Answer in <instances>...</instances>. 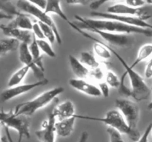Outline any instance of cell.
<instances>
[{
	"label": "cell",
	"instance_id": "cell-7",
	"mask_svg": "<svg viewBox=\"0 0 152 142\" xmlns=\"http://www.w3.org/2000/svg\"><path fill=\"white\" fill-rule=\"evenodd\" d=\"M115 105L128 125L133 130H137L140 114L137 104L127 99H117L115 101Z\"/></svg>",
	"mask_w": 152,
	"mask_h": 142
},
{
	"label": "cell",
	"instance_id": "cell-40",
	"mask_svg": "<svg viewBox=\"0 0 152 142\" xmlns=\"http://www.w3.org/2000/svg\"><path fill=\"white\" fill-rule=\"evenodd\" d=\"M31 2L42 10H45L48 4V1H31Z\"/></svg>",
	"mask_w": 152,
	"mask_h": 142
},
{
	"label": "cell",
	"instance_id": "cell-22",
	"mask_svg": "<svg viewBox=\"0 0 152 142\" xmlns=\"http://www.w3.org/2000/svg\"><path fill=\"white\" fill-rule=\"evenodd\" d=\"M80 61L90 70L102 66L100 62L96 59L95 55L88 51H83L80 53Z\"/></svg>",
	"mask_w": 152,
	"mask_h": 142
},
{
	"label": "cell",
	"instance_id": "cell-17",
	"mask_svg": "<svg viewBox=\"0 0 152 142\" xmlns=\"http://www.w3.org/2000/svg\"><path fill=\"white\" fill-rule=\"evenodd\" d=\"M68 59H69V63L71 70L73 71L74 75L77 77V78L86 79V78H89L90 70L87 67L85 66L80 62V59H77L73 55H69L68 56Z\"/></svg>",
	"mask_w": 152,
	"mask_h": 142
},
{
	"label": "cell",
	"instance_id": "cell-27",
	"mask_svg": "<svg viewBox=\"0 0 152 142\" xmlns=\"http://www.w3.org/2000/svg\"><path fill=\"white\" fill-rule=\"evenodd\" d=\"M37 44L39 47L40 50L42 51L45 54L47 55L50 58H55L56 56V53L53 50V47L50 44L48 41L45 39H37Z\"/></svg>",
	"mask_w": 152,
	"mask_h": 142
},
{
	"label": "cell",
	"instance_id": "cell-15",
	"mask_svg": "<svg viewBox=\"0 0 152 142\" xmlns=\"http://www.w3.org/2000/svg\"><path fill=\"white\" fill-rule=\"evenodd\" d=\"M0 29L3 33L8 38H14L20 43H25L29 45L33 41L34 34L31 30L16 29V28H8L7 25H0Z\"/></svg>",
	"mask_w": 152,
	"mask_h": 142
},
{
	"label": "cell",
	"instance_id": "cell-28",
	"mask_svg": "<svg viewBox=\"0 0 152 142\" xmlns=\"http://www.w3.org/2000/svg\"><path fill=\"white\" fill-rule=\"evenodd\" d=\"M105 81L110 87L118 89L120 84V78L114 72L111 70H106L105 72Z\"/></svg>",
	"mask_w": 152,
	"mask_h": 142
},
{
	"label": "cell",
	"instance_id": "cell-43",
	"mask_svg": "<svg viewBox=\"0 0 152 142\" xmlns=\"http://www.w3.org/2000/svg\"><path fill=\"white\" fill-rule=\"evenodd\" d=\"M4 130H5V135H6V137H7V140H8L9 142H14L13 141V138H12L11 137V135H10V130H9V128H7V127H4Z\"/></svg>",
	"mask_w": 152,
	"mask_h": 142
},
{
	"label": "cell",
	"instance_id": "cell-8",
	"mask_svg": "<svg viewBox=\"0 0 152 142\" xmlns=\"http://www.w3.org/2000/svg\"><path fill=\"white\" fill-rule=\"evenodd\" d=\"M90 16H91L92 18L111 19V20L117 21V22H121V23L123 24L131 25V26H134V27H137V28L152 30V25L148 23V22H146L142 19H140V18H138V17L123 16V15L112 14V13H107V12H99V11L91 12Z\"/></svg>",
	"mask_w": 152,
	"mask_h": 142
},
{
	"label": "cell",
	"instance_id": "cell-2",
	"mask_svg": "<svg viewBox=\"0 0 152 142\" xmlns=\"http://www.w3.org/2000/svg\"><path fill=\"white\" fill-rule=\"evenodd\" d=\"M75 116L77 118H82V119L99 121V122L103 123V124H106L108 127H111V128L120 132L121 134H125L129 136V138L133 141L137 142L141 136L139 130H133L128 125L125 118H123L118 109H111V110L108 111L105 116L103 118H96V117L77 115V114Z\"/></svg>",
	"mask_w": 152,
	"mask_h": 142
},
{
	"label": "cell",
	"instance_id": "cell-41",
	"mask_svg": "<svg viewBox=\"0 0 152 142\" xmlns=\"http://www.w3.org/2000/svg\"><path fill=\"white\" fill-rule=\"evenodd\" d=\"M89 138V134L87 131H83L81 133L80 136V138H79L78 142H88Z\"/></svg>",
	"mask_w": 152,
	"mask_h": 142
},
{
	"label": "cell",
	"instance_id": "cell-11",
	"mask_svg": "<svg viewBox=\"0 0 152 142\" xmlns=\"http://www.w3.org/2000/svg\"><path fill=\"white\" fill-rule=\"evenodd\" d=\"M19 58L20 62L25 66H28L31 68L34 76L37 78L38 81L45 79V71L40 69L34 62L31 52L29 50V45L25 43H20L19 47Z\"/></svg>",
	"mask_w": 152,
	"mask_h": 142
},
{
	"label": "cell",
	"instance_id": "cell-6",
	"mask_svg": "<svg viewBox=\"0 0 152 142\" xmlns=\"http://www.w3.org/2000/svg\"><path fill=\"white\" fill-rule=\"evenodd\" d=\"M16 7L21 13H28V14L35 17L38 20V22L45 24L50 27L54 32L57 43L59 44H62V38H61L57 26L55 24L53 19L50 18V16L48 13H46L45 10H41L36 5H34L31 2V1H24V0L23 1H18L16 4Z\"/></svg>",
	"mask_w": 152,
	"mask_h": 142
},
{
	"label": "cell",
	"instance_id": "cell-30",
	"mask_svg": "<svg viewBox=\"0 0 152 142\" xmlns=\"http://www.w3.org/2000/svg\"><path fill=\"white\" fill-rule=\"evenodd\" d=\"M105 72L106 71H105V70L102 68V66L99 67L96 69L91 70L89 78L94 80V81H98V83L102 82V81H105Z\"/></svg>",
	"mask_w": 152,
	"mask_h": 142
},
{
	"label": "cell",
	"instance_id": "cell-12",
	"mask_svg": "<svg viewBox=\"0 0 152 142\" xmlns=\"http://www.w3.org/2000/svg\"><path fill=\"white\" fill-rule=\"evenodd\" d=\"M107 13H112V14L123 15V16H133V17H138L142 19L145 21V19H149L151 16L146 14L144 7H131L127 5L125 3H117V4H113L107 8Z\"/></svg>",
	"mask_w": 152,
	"mask_h": 142
},
{
	"label": "cell",
	"instance_id": "cell-10",
	"mask_svg": "<svg viewBox=\"0 0 152 142\" xmlns=\"http://www.w3.org/2000/svg\"><path fill=\"white\" fill-rule=\"evenodd\" d=\"M56 118L52 109L48 112V118L42 124L41 130L35 133L36 136L40 142H55L56 140Z\"/></svg>",
	"mask_w": 152,
	"mask_h": 142
},
{
	"label": "cell",
	"instance_id": "cell-48",
	"mask_svg": "<svg viewBox=\"0 0 152 142\" xmlns=\"http://www.w3.org/2000/svg\"><path fill=\"white\" fill-rule=\"evenodd\" d=\"M151 135H152V129H151Z\"/></svg>",
	"mask_w": 152,
	"mask_h": 142
},
{
	"label": "cell",
	"instance_id": "cell-34",
	"mask_svg": "<svg viewBox=\"0 0 152 142\" xmlns=\"http://www.w3.org/2000/svg\"><path fill=\"white\" fill-rule=\"evenodd\" d=\"M98 87H99V90H100L101 93H102V96H103L105 98H108L109 96L110 87L105 81L99 82L98 84Z\"/></svg>",
	"mask_w": 152,
	"mask_h": 142
},
{
	"label": "cell",
	"instance_id": "cell-9",
	"mask_svg": "<svg viewBox=\"0 0 152 142\" xmlns=\"http://www.w3.org/2000/svg\"><path fill=\"white\" fill-rule=\"evenodd\" d=\"M48 84V80L45 78L42 81H37L36 82L19 84L13 87H8L0 93V103H4L17 96L28 93L37 87H42Z\"/></svg>",
	"mask_w": 152,
	"mask_h": 142
},
{
	"label": "cell",
	"instance_id": "cell-16",
	"mask_svg": "<svg viewBox=\"0 0 152 142\" xmlns=\"http://www.w3.org/2000/svg\"><path fill=\"white\" fill-rule=\"evenodd\" d=\"M52 112L54 114L57 121L70 118L76 115L74 103L69 100L65 101L55 106V107L52 109Z\"/></svg>",
	"mask_w": 152,
	"mask_h": 142
},
{
	"label": "cell",
	"instance_id": "cell-46",
	"mask_svg": "<svg viewBox=\"0 0 152 142\" xmlns=\"http://www.w3.org/2000/svg\"><path fill=\"white\" fill-rule=\"evenodd\" d=\"M145 2H146V4L152 5V0H148V1H145Z\"/></svg>",
	"mask_w": 152,
	"mask_h": 142
},
{
	"label": "cell",
	"instance_id": "cell-39",
	"mask_svg": "<svg viewBox=\"0 0 152 142\" xmlns=\"http://www.w3.org/2000/svg\"><path fill=\"white\" fill-rule=\"evenodd\" d=\"M68 4H72V5H83L85 6L86 4H89L88 1H86V0H72V1H67Z\"/></svg>",
	"mask_w": 152,
	"mask_h": 142
},
{
	"label": "cell",
	"instance_id": "cell-19",
	"mask_svg": "<svg viewBox=\"0 0 152 142\" xmlns=\"http://www.w3.org/2000/svg\"><path fill=\"white\" fill-rule=\"evenodd\" d=\"M45 13H53V14H56L59 16V18L62 19L63 21H65L66 23H68L73 29L75 30L77 26L75 25L74 22H71L69 20V19L68 18V16H66V14L65 13V12L62 10V7H61L60 1H48L47 7L45 9Z\"/></svg>",
	"mask_w": 152,
	"mask_h": 142
},
{
	"label": "cell",
	"instance_id": "cell-1",
	"mask_svg": "<svg viewBox=\"0 0 152 142\" xmlns=\"http://www.w3.org/2000/svg\"><path fill=\"white\" fill-rule=\"evenodd\" d=\"M77 22H74L76 26L81 30L88 28L99 30L102 31L118 34H141L147 37H152V30L137 28L123 24L111 19H96V18L82 17L79 15H74Z\"/></svg>",
	"mask_w": 152,
	"mask_h": 142
},
{
	"label": "cell",
	"instance_id": "cell-23",
	"mask_svg": "<svg viewBox=\"0 0 152 142\" xmlns=\"http://www.w3.org/2000/svg\"><path fill=\"white\" fill-rule=\"evenodd\" d=\"M29 70H31V68L28 66H25V65L19 68L9 78L8 82H7V87H13L21 84V83L25 78Z\"/></svg>",
	"mask_w": 152,
	"mask_h": 142
},
{
	"label": "cell",
	"instance_id": "cell-36",
	"mask_svg": "<svg viewBox=\"0 0 152 142\" xmlns=\"http://www.w3.org/2000/svg\"><path fill=\"white\" fill-rule=\"evenodd\" d=\"M124 3L127 5L136 7V8L142 7L146 4L145 1H144V0H127V1H125Z\"/></svg>",
	"mask_w": 152,
	"mask_h": 142
},
{
	"label": "cell",
	"instance_id": "cell-13",
	"mask_svg": "<svg viewBox=\"0 0 152 142\" xmlns=\"http://www.w3.org/2000/svg\"><path fill=\"white\" fill-rule=\"evenodd\" d=\"M86 30L94 33L99 35L105 43H108L110 45L117 46V47H128L132 43V39L127 34H118L113 33L102 31L99 30L94 29V28H88Z\"/></svg>",
	"mask_w": 152,
	"mask_h": 142
},
{
	"label": "cell",
	"instance_id": "cell-35",
	"mask_svg": "<svg viewBox=\"0 0 152 142\" xmlns=\"http://www.w3.org/2000/svg\"><path fill=\"white\" fill-rule=\"evenodd\" d=\"M151 129L152 123H150V124L147 126L146 129H145V130L144 131V133H142V135H141L139 140L137 142H148V137H149V135L151 134Z\"/></svg>",
	"mask_w": 152,
	"mask_h": 142
},
{
	"label": "cell",
	"instance_id": "cell-3",
	"mask_svg": "<svg viewBox=\"0 0 152 142\" xmlns=\"http://www.w3.org/2000/svg\"><path fill=\"white\" fill-rule=\"evenodd\" d=\"M64 91L65 89L62 87H56L45 91L32 100L16 105L13 111L14 114L16 115L31 116L37 110L48 106Z\"/></svg>",
	"mask_w": 152,
	"mask_h": 142
},
{
	"label": "cell",
	"instance_id": "cell-14",
	"mask_svg": "<svg viewBox=\"0 0 152 142\" xmlns=\"http://www.w3.org/2000/svg\"><path fill=\"white\" fill-rule=\"evenodd\" d=\"M69 85L77 91H80L87 96L92 97H100L102 96L98 86L86 81V79L80 78H71L68 81Z\"/></svg>",
	"mask_w": 152,
	"mask_h": 142
},
{
	"label": "cell",
	"instance_id": "cell-4",
	"mask_svg": "<svg viewBox=\"0 0 152 142\" xmlns=\"http://www.w3.org/2000/svg\"><path fill=\"white\" fill-rule=\"evenodd\" d=\"M108 47L109 50H111V53L114 54L116 56V58L118 59L119 62L122 64L123 67L126 70L128 75L129 76L131 81V86H132V98L137 102L147 100L149 98L152 92L151 88L147 85L145 81H144L143 78L137 72L134 70L131 65H129L126 62V60L116 50H114L111 46L108 45Z\"/></svg>",
	"mask_w": 152,
	"mask_h": 142
},
{
	"label": "cell",
	"instance_id": "cell-45",
	"mask_svg": "<svg viewBox=\"0 0 152 142\" xmlns=\"http://www.w3.org/2000/svg\"><path fill=\"white\" fill-rule=\"evenodd\" d=\"M1 142H9L8 141V140H7V137H3V138H1Z\"/></svg>",
	"mask_w": 152,
	"mask_h": 142
},
{
	"label": "cell",
	"instance_id": "cell-31",
	"mask_svg": "<svg viewBox=\"0 0 152 142\" xmlns=\"http://www.w3.org/2000/svg\"><path fill=\"white\" fill-rule=\"evenodd\" d=\"M38 23L39 24L40 27H41V29L42 30L43 34H44L46 39H47L50 44H53L54 41H56V38L53 29H52L50 27H49L48 25H45V24H43L39 22H38Z\"/></svg>",
	"mask_w": 152,
	"mask_h": 142
},
{
	"label": "cell",
	"instance_id": "cell-32",
	"mask_svg": "<svg viewBox=\"0 0 152 142\" xmlns=\"http://www.w3.org/2000/svg\"><path fill=\"white\" fill-rule=\"evenodd\" d=\"M106 131L108 134V136H109L110 142H125L122 134L117 130L108 127Z\"/></svg>",
	"mask_w": 152,
	"mask_h": 142
},
{
	"label": "cell",
	"instance_id": "cell-18",
	"mask_svg": "<svg viewBox=\"0 0 152 142\" xmlns=\"http://www.w3.org/2000/svg\"><path fill=\"white\" fill-rule=\"evenodd\" d=\"M75 115L62 121H56V130L58 135L62 138H66L71 135L74 130V124L77 119Z\"/></svg>",
	"mask_w": 152,
	"mask_h": 142
},
{
	"label": "cell",
	"instance_id": "cell-29",
	"mask_svg": "<svg viewBox=\"0 0 152 142\" xmlns=\"http://www.w3.org/2000/svg\"><path fill=\"white\" fill-rule=\"evenodd\" d=\"M127 72L125 71L124 73L123 74L121 77H120V84L118 87V93L120 96H124V97L129 98L132 97V89H129L127 86L125 84V78L127 75Z\"/></svg>",
	"mask_w": 152,
	"mask_h": 142
},
{
	"label": "cell",
	"instance_id": "cell-33",
	"mask_svg": "<svg viewBox=\"0 0 152 142\" xmlns=\"http://www.w3.org/2000/svg\"><path fill=\"white\" fill-rule=\"evenodd\" d=\"M31 31H32L33 34H34V36L36 37L37 39H45V37L44 34H43L41 27H40L39 24L38 22L34 23L32 30Z\"/></svg>",
	"mask_w": 152,
	"mask_h": 142
},
{
	"label": "cell",
	"instance_id": "cell-26",
	"mask_svg": "<svg viewBox=\"0 0 152 142\" xmlns=\"http://www.w3.org/2000/svg\"><path fill=\"white\" fill-rule=\"evenodd\" d=\"M0 11L4 12L11 16H16L23 13H21L17 7L10 1H0Z\"/></svg>",
	"mask_w": 152,
	"mask_h": 142
},
{
	"label": "cell",
	"instance_id": "cell-42",
	"mask_svg": "<svg viewBox=\"0 0 152 142\" xmlns=\"http://www.w3.org/2000/svg\"><path fill=\"white\" fill-rule=\"evenodd\" d=\"M13 16H9V15L6 14L5 13L2 11H0V21L3 20V19H12Z\"/></svg>",
	"mask_w": 152,
	"mask_h": 142
},
{
	"label": "cell",
	"instance_id": "cell-44",
	"mask_svg": "<svg viewBox=\"0 0 152 142\" xmlns=\"http://www.w3.org/2000/svg\"><path fill=\"white\" fill-rule=\"evenodd\" d=\"M151 92H152V85H151ZM148 108L149 109H151V110H152V101L150 102L149 104L148 105Z\"/></svg>",
	"mask_w": 152,
	"mask_h": 142
},
{
	"label": "cell",
	"instance_id": "cell-38",
	"mask_svg": "<svg viewBox=\"0 0 152 142\" xmlns=\"http://www.w3.org/2000/svg\"><path fill=\"white\" fill-rule=\"evenodd\" d=\"M106 2L107 1H102V0H100V1H91V2L89 3V7H90L93 11H96L99 7H101L102 4H105Z\"/></svg>",
	"mask_w": 152,
	"mask_h": 142
},
{
	"label": "cell",
	"instance_id": "cell-20",
	"mask_svg": "<svg viewBox=\"0 0 152 142\" xmlns=\"http://www.w3.org/2000/svg\"><path fill=\"white\" fill-rule=\"evenodd\" d=\"M33 25L31 20L28 16L25 13L15 16L14 19H12L11 22L7 25L8 28H16V29L26 30H32Z\"/></svg>",
	"mask_w": 152,
	"mask_h": 142
},
{
	"label": "cell",
	"instance_id": "cell-37",
	"mask_svg": "<svg viewBox=\"0 0 152 142\" xmlns=\"http://www.w3.org/2000/svg\"><path fill=\"white\" fill-rule=\"evenodd\" d=\"M144 75L146 78H152V57L149 59L146 67H145Z\"/></svg>",
	"mask_w": 152,
	"mask_h": 142
},
{
	"label": "cell",
	"instance_id": "cell-5",
	"mask_svg": "<svg viewBox=\"0 0 152 142\" xmlns=\"http://www.w3.org/2000/svg\"><path fill=\"white\" fill-rule=\"evenodd\" d=\"M0 123L4 127L16 130L19 135L18 142H22L24 137L31 138L30 121L28 117L24 115H16L13 110L5 112L4 109L0 111Z\"/></svg>",
	"mask_w": 152,
	"mask_h": 142
},
{
	"label": "cell",
	"instance_id": "cell-25",
	"mask_svg": "<svg viewBox=\"0 0 152 142\" xmlns=\"http://www.w3.org/2000/svg\"><path fill=\"white\" fill-rule=\"evenodd\" d=\"M29 50L37 66L45 71V67L43 66L42 60V56H41V53H40L41 50H40L38 44H37V38H36V37L34 36L32 42L29 44Z\"/></svg>",
	"mask_w": 152,
	"mask_h": 142
},
{
	"label": "cell",
	"instance_id": "cell-21",
	"mask_svg": "<svg viewBox=\"0 0 152 142\" xmlns=\"http://www.w3.org/2000/svg\"><path fill=\"white\" fill-rule=\"evenodd\" d=\"M20 42L16 39L11 38L0 39V57L5 56L10 52H13L19 49Z\"/></svg>",
	"mask_w": 152,
	"mask_h": 142
},
{
	"label": "cell",
	"instance_id": "cell-24",
	"mask_svg": "<svg viewBox=\"0 0 152 142\" xmlns=\"http://www.w3.org/2000/svg\"><path fill=\"white\" fill-rule=\"evenodd\" d=\"M152 56V44H145L141 46L137 53V56L134 62H133L131 67L134 69L136 65L141 63L143 61L147 60Z\"/></svg>",
	"mask_w": 152,
	"mask_h": 142
},
{
	"label": "cell",
	"instance_id": "cell-47",
	"mask_svg": "<svg viewBox=\"0 0 152 142\" xmlns=\"http://www.w3.org/2000/svg\"><path fill=\"white\" fill-rule=\"evenodd\" d=\"M0 125H1V123H0ZM0 142H1V138H0Z\"/></svg>",
	"mask_w": 152,
	"mask_h": 142
}]
</instances>
